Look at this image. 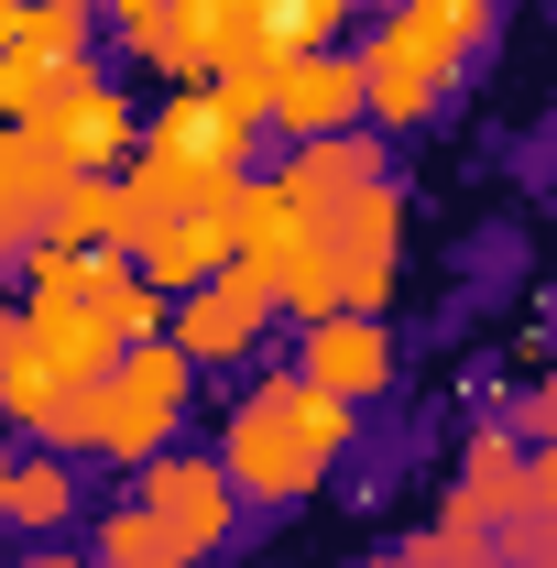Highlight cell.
<instances>
[{"mask_svg": "<svg viewBox=\"0 0 557 568\" xmlns=\"http://www.w3.org/2000/svg\"><path fill=\"white\" fill-rule=\"evenodd\" d=\"M33 351V328H22V295H0V361H22Z\"/></svg>", "mask_w": 557, "mask_h": 568, "instance_id": "17", "label": "cell"}, {"mask_svg": "<svg viewBox=\"0 0 557 568\" xmlns=\"http://www.w3.org/2000/svg\"><path fill=\"white\" fill-rule=\"evenodd\" d=\"M482 33H492V0H394V22H383L372 44H350V67H361V121H383V132L426 121V110L448 99V77L470 67Z\"/></svg>", "mask_w": 557, "mask_h": 568, "instance_id": "1", "label": "cell"}, {"mask_svg": "<svg viewBox=\"0 0 557 568\" xmlns=\"http://www.w3.org/2000/svg\"><path fill=\"white\" fill-rule=\"evenodd\" d=\"M263 132H284V142L361 132V67H350V44H317V55H295V67L274 77V99H263Z\"/></svg>", "mask_w": 557, "mask_h": 568, "instance_id": "7", "label": "cell"}, {"mask_svg": "<svg viewBox=\"0 0 557 568\" xmlns=\"http://www.w3.org/2000/svg\"><path fill=\"white\" fill-rule=\"evenodd\" d=\"M0 33H11V0H0Z\"/></svg>", "mask_w": 557, "mask_h": 568, "instance_id": "19", "label": "cell"}, {"mask_svg": "<svg viewBox=\"0 0 557 568\" xmlns=\"http://www.w3.org/2000/svg\"><path fill=\"white\" fill-rule=\"evenodd\" d=\"M263 328H274V274H263V263H219L209 284H186V295L164 306V339L198 361V372L252 361V351H263Z\"/></svg>", "mask_w": 557, "mask_h": 568, "instance_id": "4", "label": "cell"}, {"mask_svg": "<svg viewBox=\"0 0 557 568\" xmlns=\"http://www.w3.org/2000/svg\"><path fill=\"white\" fill-rule=\"evenodd\" d=\"M77 514V459L55 448H11V470H0V525H22V536H67Z\"/></svg>", "mask_w": 557, "mask_h": 568, "instance_id": "10", "label": "cell"}, {"mask_svg": "<svg viewBox=\"0 0 557 568\" xmlns=\"http://www.w3.org/2000/svg\"><path fill=\"white\" fill-rule=\"evenodd\" d=\"M132 503L186 547V558H209V547H230V525H241V493L219 481L209 448H164V459H142L132 470Z\"/></svg>", "mask_w": 557, "mask_h": 568, "instance_id": "5", "label": "cell"}, {"mask_svg": "<svg viewBox=\"0 0 557 568\" xmlns=\"http://www.w3.org/2000/svg\"><path fill=\"white\" fill-rule=\"evenodd\" d=\"M186 394H198V361L175 351V339H132V351L99 372L88 459H110V470H142V459H164V448H175V426H186Z\"/></svg>", "mask_w": 557, "mask_h": 568, "instance_id": "3", "label": "cell"}, {"mask_svg": "<svg viewBox=\"0 0 557 568\" xmlns=\"http://www.w3.org/2000/svg\"><path fill=\"white\" fill-rule=\"evenodd\" d=\"M99 44V22L77 11V0H11V33H0V55H88Z\"/></svg>", "mask_w": 557, "mask_h": 568, "instance_id": "15", "label": "cell"}, {"mask_svg": "<svg viewBox=\"0 0 557 568\" xmlns=\"http://www.w3.org/2000/svg\"><path fill=\"white\" fill-rule=\"evenodd\" d=\"M372 175H394V164H383V132H372V121H361V132H317V142H284V164H274V186L295 197V219H317L328 197L372 186Z\"/></svg>", "mask_w": 557, "mask_h": 568, "instance_id": "8", "label": "cell"}, {"mask_svg": "<svg viewBox=\"0 0 557 568\" xmlns=\"http://www.w3.org/2000/svg\"><path fill=\"white\" fill-rule=\"evenodd\" d=\"M350 33V0H274V44L284 55H317V44H340Z\"/></svg>", "mask_w": 557, "mask_h": 568, "instance_id": "16", "label": "cell"}, {"mask_svg": "<svg viewBox=\"0 0 557 568\" xmlns=\"http://www.w3.org/2000/svg\"><path fill=\"white\" fill-rule=\"evenodd\" d=\"M77 11H99V0H77Z\"/></svg>", "mask_w": 557, "mask_h": 568, "instance_id": "20", "label": "cell"}, {"mask_svg": "<svg viewBox=\"0 0 557 568\" xmlns=\"http://www.w3.org/2000/svg\"><path fill=\"white\" fill-rule=\"evenodd\" d=\"M88 568H198V558H186L142 503H99V514H88Z\"/></svg>", "mask_w": 557, "mask_h": 568, "instance_id": "13", "label": "cell"}, {"mask_svg": "<svg viewBox=\"0 0 557 568\" xmlns=\"http://www.w3.org/2000/svg\"><path fill=\"white\" fill-rule=\"evenodd\" d=\"M22 568H88V558H77V547H55V536H33V558H22Z\"/></svg>", "mask_w": 557, "mask_h": 568, "instance_id": "18", "label": "cell"}, {"mask_svg": "<svg viewBox=\"0 0 557 568\" xmlns=\"http://www.w3.org/2000/svg\"><path fill=\"white\" fill-rule=\"evenodd\" d=\"M33 241H55V252H110V241H121V197H110V175H55Z\"/></svg>", "mask_w": 557, "mask_h": 568, "instance_id": "12", "label": "cell"}, {"mask_svg": "<svg viewBox=\"0 0 557 568\" xmlns=\"http://www.w3.org/2000/svg\"><path fill=\"white\" fill-rule=\"evenodd\" d=\"M33 142H44L67 175H121V164H132V142H142V121H132V99L99 77V88L77 99L67 121H55V132H33Z\"/></svg>", "mask_w": 557, "mask_h": 568, "instance_id": "9", "label": "cell"}, {"mask_svg": "<svg viewBox=\"0 0 557 568\" xmlns=\"http://www.w3.org/2000/svg\"><path fill=\"white\" fill-rule=\"evenodd\" d=\"M295 383H317L340 405H372L394 383V328L383 317H306L295 328Z\"/></svg>", "mask_w": 557, "mask_h": 568, "instance_id": "6", "label": "cell"}, {"mask_svg": "<svg viewBox=\"0 0 557 568\" xmlns=\"http://www.w3.org/2000/svg\"><path fill=\"white\" fill-rule=\"evenodd\" d=\"M219 481L241 503H295V493L328 481V448L306 437V383L295 372H263L230 405V426H219Z\"/></svg>", "mask_w": 557, "mask_h": 568, "instance_id": "2", "label": "cell"}, {"mask_svg": "<svg viewBox=\"0 0 557 568\" xmlns=\"http://www.w3.org/2000/svg\"><path fill=\"white\" fill-rule=\"evenodd\" d=\"M55 175H67V164H55L44 142L0 121V274L22 263V241H33V219H44V186H55Z\"/></svg>", "mask_w": 557, "mask_h": 568, "instance_id": "11", "label": "cell"}, {"mask_svg": "<svg viewBox=\"0 0 557 568\" xmlns=\"http://www.w3.org/2000/svg\"><path fill=\"white\" fill-rule=\"evenodd\" d=\"M88 306L110 317V339H121V351H132V339H164V295H153L121 252H99V263H88Z\"/></svg>", "mask_w": 557, "mask_h": 568, "instance_id": "14", "label": "cell"}]
</instances>
